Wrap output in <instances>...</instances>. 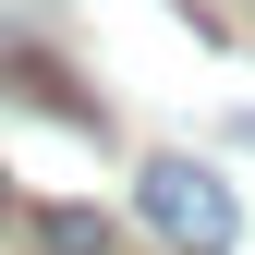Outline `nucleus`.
<instances>
[{
	"label": "nucleus",
	"instance_id": "f257e3e1",
	"mask_svg": "<svg viewBox=\"0 0 255 255\" xmlns=\"http://www.w3.org/2000/svg\"><path fill=\"white\" fill-rule=\"evenodd\" d=\"M134 207H146V231H158V243H182V255H231V231H243L231 182H219L207 158H146Z\"/></svg>",
	"mask_w": 255,
	"mask_h": 255
},
{
	"label": "nucleus",
	"instance_id": "f03ea898",
	"mask_svg": "<svg viewBox=\"0 0 255 255\" xmlns=\"http://www.w3.org/2000/svg\"><path fill=\"white\" fill-rule=\"evenodd\" d=\"M49 255H110V219H85V207H49Z\"/></svg>",
	"mask_w": 255,
	"mask_h": 255
}]
</instances>
